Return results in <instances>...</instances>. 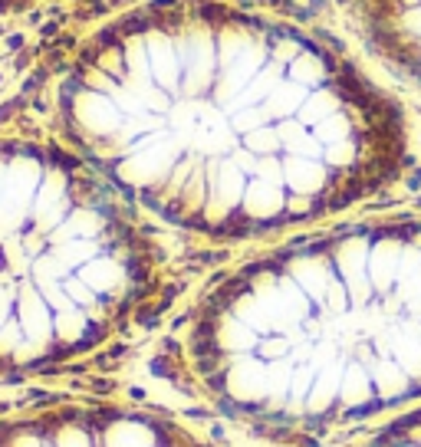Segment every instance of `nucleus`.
I'll return each instance as SVG.
<instances>
[{
    "mask_svg": "<svg viewBox=\"0 0 421 447\" xmlns=\"http://www.w3.org/2000/svg\"><path fill=\"white\" fill-rule=\"evenodd\" d=\"M188 388L270 431H333L421 401V214L352 220L210 283L174 335Z\"/></svg>",
    "mask_w": 421,
    "mask_h": 447,
    "instance_id": "f03ea898",
    "label": "nucleus"
},
{
    "mask_svg": "<svg viewBox=\"0 0 421 447\" xmlns=\"http://www.w3.org/2000/svg\"><path fill=\"white\" fill-rule=\"evenodd\" d=\"M359 447H421V401L398 411L392 421H385L382 428Z\"/></svg>",
    "mask_w": 421,
    "mask_h": 447,
    "instance_id": "423d86ee",
    "label": "nucleus"
},
{
    "mask_svg": "<svg viewBox=\"0 0 421 447\" xmlns=\"http://www.w3.org/2000/svg\"><path fill=\"white\" fill-rule=\"evenodd\" d=\"M53 112L142 214L208 240L316 227L412 158L402 102L349 53L224 0L105 20L66 59Z\"/></svg>",
    "mask_w": 421,
    "mask_h": 447,
    "instance_id": "f257e3e1",
    "label": "nucleus"
},
{
    "mask_svg": "<svg viewBox=\"0 0 421 447\" xmlns=\"http://www.w3.org/2000/svg\"><path fill=\"white\" fill-rule=\"evenodd\" d=\"M349 7L365 43L421 86V0H352Z\"/></svg>",
    "mask_w": 421,
    "mask_h": 447,
    "instance_id": "39448f33",
    "label": "nucleus"
},
{
    "mask_svg": "<svg viewBox=\"0 0 421 447\" xmlns=\"http://www.w3.org/2000/svg\"><path fill=\"white\" fill-rule=\"evenodd\" d=\"M33 0H0V17L4 13H13V10H23V7H30Z\"/></svg>",
    "mask_w": 421,
    "mask_h": 447,
    "instance_id": "0eeeda50",
    "label": "nucleus"
},
{
    "mask_svg": "<svg viewBox=\"0 0 421 447\" xmlns=\"http://www.w3.org/2000/svg\"><path fill=\"white\" fill-rule=\"evenodd\" d=\"M162 286L145 214L69 145L0 138V379L93 359Z\"/></svg>",
    "mask_w": 421,
    "mask_h": 447,
    "instance_id": "7ed1b4c3",
    "label": "nucleus"
},
{
    "mask_svg": "<svg viewBox=\"0 0 421 447\" xmlns=\"http://www.w3.org/2000/svg\"><path fill=\"white\" fill-rule=\"evenodd\" d=\"M0 447H214L168 411L122 401H59L0 418Z\"/></svg>",
    "mask_w": 421,
    "mask_h": 447,
    "instance_id": "20e7f679",
    "label": "nucleus"
}]
</instances>
